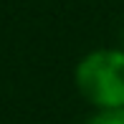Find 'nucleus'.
Listing matches in <instances>:
<instances>
[{
	"label": "nucleus",
	"mask_w": 124,
	"mask_h": 124,
	"mask_svg": "<svg viewBox=\"0 0 124 124\" xmlns=\"http://www.w3.org/2000/svg\"><path fill=\"white\" fill-rule=\"evenodd\" d=\"M86 124H124V106H119V109H96Z\"/></svg>",
	"instance_id": "2"
},
{
	"label": "nucleus",
	"mask_w": 124,
	"mask_h": 124,
	"mask_svg": "<svg viewBox=\"0 0 124 124\" xmlns=\"http://www.w3.org/2000/svg\"><path fill=\"white\" fill-rule=\"evenodd\" d=\"M74 84L94 109L124 106V48H94L78 58Z\"/></svg>",
	"instance_id": "1"
}]
</instances>
